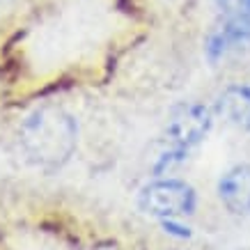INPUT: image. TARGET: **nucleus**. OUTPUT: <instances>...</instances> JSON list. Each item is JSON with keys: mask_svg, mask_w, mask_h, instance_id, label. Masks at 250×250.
<instances>
[{"mask_svg": "<svg viewBox=\"0 0 250 250\" xmlns=\"http://www.w3.org/2000/svg\"><path fill=\"white\" fill-rule=\"evenodd\" d=\"M12 2H16V0H0V7H5V5H12Z\"/></svg>", "mask_w": 250, "mask_h": 250, "instance_id": "obj_9", "label": "nucleus"}, {"mask_svg": "<svg viewBox=\"0 0 250 250\" xmlns=\"http://www.w3.org/2000/svg\"><path fill=\"white\" fill-rule=\"evenodd\" d=\"M246 46H250V14L236 12V14H229L223 21V25L209 35L205 51L207 58L216 62L223 55L232 53V51H241Z\"/></svg>", "mask_w": 250, "mask_h": 250, "instance_id": "obj_4", "label": "nucleus"}, {"mask_svg": "<svg viewBox=\"0 0 250 250\" xmlns=\"http://www.w3.org/2000/svg\"><path fill=\"white\" fill-rule=\"evenodd\" d=\"M236 9H239V12H246V14H250V0H239Z\"/></svg>", "mask_w": 250, "mask_h": 250, "instance_id": "obj_8", "label": "nucleus"}, {"mask_svg": "<svg viewBox=\"0 0 250 250\" xmlns=\"http://www.w3.org/2000/svg\"><path fill=\"white\" fill-rule=\"evenodd\" d=\"M218 195L232 213H250V166L229 167L220 177Z\"/></svg>", "mask_w": 250, "mask_h": 250, "instance_id": "obj_5", "label": "nucleus"}, {"mask_svg": "<svg viewBox=\"0 0 250 250\" xmlns=\"http://www.w3.org/2000/svg\"><path fill=\"white\" fill-rule=\"evenodd\" d=\"M218 2V7L225 12V14H232V9L239 5V0H216Z\"/></svg>", "mask_w": 250, "mask_h": 250, "instance_id": "obj_7", "label": "nucleus"}, {"mask_svg": "<svg viewBox=\"0 0 250 250\" xmlns=\"http://www.w3.org/2000/svg\"><path fill=\"white\" fill-rule=\"evenodd\" d=\"M138 207L145 213L159 218L186 216L195 209V190L179 179H159L143 188L138 197Z\"/></svg>", "mask_w": 250, "mask_h": 250, "instance_id": "obj_2", "label": "nucleus"}, {"mask_svg": "<svg viewBox=\"0 0 250 250\" xmlns=\"http://www.w3.org/2000/svg\"><path fill=\"white\" fill-rule=\"evenodd\" d=\"M211 129V113L200 104H179L172 108L166 124V138L170 149L177 154H186L190 147L202 143Z\"/></svg>", "mask_w": 250, "mask_h": 250, "instance_id": "obj_3", "label": "nucleus"}, {"mask_svg": "<svg viewBox=\"0 0 250 250\" xmlns=\"http://www.w3.org/2000/svg\"><path fill=\"white\" fill-rule=\"evenodd\" d=\"M76 122L69 113L55 106L37 108L23 120L19 145L25 159L44 172H55L71 159L76 149Z\"/></svg>", "mask_w": 250, "mask_h": 250, "instance_id": "obj_1", "label": "nucleus"}, {"mask_svg": "<svg viewBox=\"0 0 250 250\" xmlns=\"http://www.w3.org/2000/svg\"><path fill=\"white\" fill-rule=\"evenodd\" d=\"M218 113L232 126L250 131V87L248 85H229L218 97Z\"/></svg>", "mask_w": 250, "mask_h": 250, "instance_id": "obj_6", "label": "nucleus"}]
</instances>
